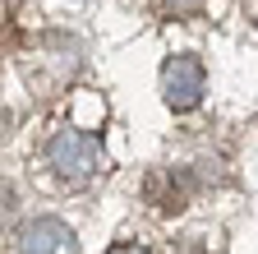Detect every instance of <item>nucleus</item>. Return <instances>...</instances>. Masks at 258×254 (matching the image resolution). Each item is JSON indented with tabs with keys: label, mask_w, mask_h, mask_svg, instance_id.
Returning a JSON list of instances; mask_svg holds the SVG:
<instances>
[{
	"label": "nucleus",
	"mask_w": 258,
	"mask_h": 254,
	"mask_svg": "<svg viewBox=\"0 0 258 254\" xmlns=\"http://www.w3.org/2000/svg\"><path fill=\"white\" fill-rule=\"evenodd\" d=\"M46 157L64 180H88L102 167V143L92 134H83V130H55L51 143H46Z\"/></svg>",
	"instance_id": "nucleus-1"
},
{
	"label": "nucleus",
	"mask_w": 258,
	"mask_h": 254,
	"mask_svg": "<svg viewBox=\"0 0 258 254\" xmlns=\"http://www.w3.org/2000/svg\"><path fill=\"white\" fill-rule=\"evenodd\" d=\"M161 97L171 111H194L203 102V65L194 56H175L161 70Z\"/></svg>",
	"instance_id": "nucleus-2"
},
{
	"label": "nucleus",
	"mask_w": 258,
	"mask_h": 254,
	"mask_svg": "<svg viewBox=\"0 0 258 254\" xmlns=\"http://www.w3.org/2000/svg\"><path fill=\"white\" fill-rule=\"evenodd\" d=\"M70 249H74V236L55 217H37L19 231V254H70Z\"/></svg>",
	"instance_id": "nucleus-3"
},
{
	"label": "nucleus",
	"mask_w": 258,
	"mask_h": 254,
	"mask_svg": "<svg viewBox=\"0 0 258 254\" xmlns=\"http://www.w3.org/2000/svg\"><path fill=\"white\" fill-rule=\"evenodd\" d=\"M166 5H171L175 14H199V10H203V0H166Z\"/></svg>",
	"instance_id": "nucleus-4"
},
{
	"label": "nucleus",
	"mask_w": 258,
	"mask_h": 254,
	"mask_svg": "<svg viewBox=\"0 0 258 254\" xmlns=\"http://www.w3.org/2000/svg\"><path fill=\"white\" fill-rule=\"evenodd\" d=\"M10 204H14V194H10V185H5V180H0V222H5V217H10Z\"/></svg>",
	"instance_id": "nucleus-5"
},
{
	"label": "nucleus",
	"mask_w": 258,
	"mask_h": 254,
	"mask_svg": "<svg viewBox=\"0 0 258 254\" xmlns=\"http://www.w3.org/2000/svg\"><path fill=\"white\" fill-rule=\"evenodd\" d=\"M106 254H152V249H143V245H115V249H106Z\"/></svg>",
	"instance_id": "nucleus-6"
}]
</instances>
